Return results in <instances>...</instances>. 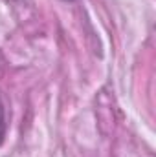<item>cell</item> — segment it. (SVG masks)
<instances>
[{
    "label": "cell",
    "instance_id": "cell-1",
    "mask_svg": "<svg viewBox=\"0 0 156 157\" xmlns=\"http://www.w3.org/2000/svg\"><path fill=\"white\" fill-rule=\"evenodd\" d=\"M6 137V115H4V104L0 101V144Z\"/></svg>",
    "mask_w": 156,
    "mask_h": 157
}]
</instances>
